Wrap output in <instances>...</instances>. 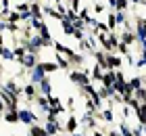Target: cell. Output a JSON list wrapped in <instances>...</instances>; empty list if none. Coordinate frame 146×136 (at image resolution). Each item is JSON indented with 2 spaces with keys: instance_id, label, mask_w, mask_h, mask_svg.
<instances>
[{
  "instance_id": "6da1fadb",
  "label": "cell",
  "mask_w": 146,
  "mask_h": 136,
  "mask_svg": "<svg viewBox=\"0 0 146 136\" xmlns=\"http://www.w3.org/2000/svg\"><path fill=\"white\" fill-rule=\"evenodd\" d=\"M19 124H23V126L40 124V115H38L29 105H27V107H19Z\"/></svg>"
},
{
  "instance_id": "7a4b0ae2",
  "label": "cell",
  "mask_w": 146,
  "mask_h": 136,
  "mask_svg": "<svg viewBox=\"0 0 146 136\" xmlns=\"http://www.w3.org/2000/svg\"><path fill=\"white\" fill-rule=\"evenodd\" d=\"M69 80H71V84L73 86H77V88H84V86H88L90 84V76L88 73H84L79 67H73V69H69Z\"/></svg>"
},
{
  "instance_id": "3957f363",
  "label": "cell",
  "mask_w": 146,
  "mask_h": 136,
  "mask_svg": "<svg viewBox=\"0 0 146 136\" xmlns=\"http://www.w3.org/2000/svg\"><path fill=\"white\" fill-rule=\"evenodd\" d=\"M0 98L4 100L6 109H19V100H21V96H17L15 92H9L6 88H2V84H0Z\"/></svg>"
},
{
  "instance_id": "277c9868",
  "label": "cell",
  "mask_w": 146,
  "mask_h": 136,
  "mask_svg": "<svg viewBox=\"0 0 146 136\" xmlns=\"http://www.w3.org/2000/svg\"><path fill=\"white\" fill-rule=\"evenodd\" d=\"M79 128H82V126H79V117L75 113H69L67 115V121L63 124V132L65 134H73V132H77Z\"/></svg>"
},
{
  "instance_id": "5b68a950",
  "label": "cell",
  "mask_w": 146,
  "mask_h": 136,
  "mask_svg": "<svg viewBox=\"0 0 146 136\" xmlns=\"http://www.w3.org/2000/svg\"><path fill=\"white\" fill-rule=\"evenodd\" d=\"M38 61H40V54H36V52H25V57L19 61V65H21L25 71H29V69H34V67L38 65Z\"/></svg>"
},
{
  "instance_id": "8992f818",
  "label": "cell",
  "mask_w": 146,
  "mask_h": 136,
  "mask_svg": "<svg viewBox=\"0 0 146 136\" xmlns=\"http://www.w3.org/2000/svg\"><path fill=\"white\" fill-rule=\"evenodd\" d=\"M21 92H23V96L27 98V103L34 105V98L38 94V84H34V82H25V84L21 86Z\"/></svg>"
},
{
  "instance_id": "52a82bcc",
  "label": "cell",
  "mask_w": 146,
  "mask_h": 136,
  "mask_svg": "<svg viewBox=\"0 0 146 136\" xmlns=\"http://www.w3.org/2000/svg\"><path fill=\"white\" fill-rule=\"evenodd\" d=\"M96 119L102 121V124H111L113 126V121H115V111H113V107H102L100 111L96 113Z\"/></svg>"
},
{
  "instance_id": "ba28073f",
  "label": "cell",
  "mask_w": 146,
  "mask_h": 136,
  "mask_svg": "<svg viewBox=\"0 0 146 136\" xmlns=\"http://www.w3.org/2000/svg\"><path fill=\"white\" fill-rule=\"evenodd\" d=\"M123 67V57L117 52H107V69H121Z\"/></svg>"
},
{
  "instance_id": "9c48e42d",
  "label": "cell",
  "mask_w": 146,
  "mask_h": 136,
  "mask_svg": "<svg viewBox=\"0 0 146 136\" xmlns=\"http://www.w3.org/2000/svg\"><path fill=\"white\" fill-rule=\"evenodd\" d=\"M44 130H46V134H48V136H56V134H65L63 132V124H61V121H46L44 119Z\"/></svg>"
},
{
  "instance_id": "30bf717a",
  "label": "cell",
  "mask_w": 146,
  "mask_h": 136,
  "mask_svg": "<svg viewBox=\"0 0 146 136\" xmlns=\"http://www.w3.org/2000/svg\"><path fill=\"white\" fill-rule=\"evenodd\" d=\"M38 92L44 94V96H50V94H52V82H50L48 76H44L42 80L38 82Z\"/></svg>"
},
{
  "instance_id": "8fae6325",
  "label": "cell",
  "mask_w": 146,
  "mask_h": 136,
  "mask_svg": "<svg viewBox=\"0 0 146 136\" xmlns=\"http://www.w3.org/2000/svg\"><path fill=\"white\" fill-rule=\"evenodd\" d=\"M2 121H6V124H19V109H4L2 113Z\"/></svg>"
},
{
  "instance_id": "7c38bea8",
  "label": "cell",
  "mask_w": 146,
  "mask_h": 136,
  "mask_svg": "<svg viewBox=\"0 0 146 136\" xmlns=\"http://www.w3.org/2000/svg\"><path fill=\"white\" fill-rule=\"evenodd\" d=\"M2 88H6L9 92H15L17 96H23V92H21V86H19V82H17L15 78H9V80H4Z\"/></svg>"
},
{
  "instance_id": "4fadbf2b",
  "label": "cell",
  "mask_w": 146,
  "mask_h": 136,
  "mask_svg": "<svg viewBox=\"0 0 146 136\" xmlns=\"http://www.w3.org/2000/svg\"><path fill=\"white\" fill-rule=\"evenodd\" d=\"M44 76H46V73H44V69H42L40 65H36L34 69H29V71H27V82H34V84H38V82L42 80Z\"/></svg>"
},
{
  "instance_id": "5bb4252c",
  "label": "cell",
  "mask_w": 146,
  "mask_h": 136,
  "mask_svg": "<svg viewBox=\"0 0 146 136\" xmlns=\"http://www.w3.org/2000/svg\"><path fill=\"white\" fill-rule=\"evenodd\" d=\"M38 65L44 69V73H46V76H50V73H56V71H58L56 61H38Z\"/></svg>"
},
{
  "instance_id": "9a60e30c",
  "label": "cell",
  "mask_w": 146,
  "mask_h": 136,
  "mask_svg": "<svg viewBox=\"0 0 146 136\" xmlns=\"http://www.w3.org/2000/svg\"><path fill=\"white\" fill-rule=\"evenodd\" d=\"M100 84L107 86V88H113V84H115V69H104L102 78H100Z\"/></svg>"
},
{
  "instance_id": "2e32d148",
  "label": "cell",
  "mask_w": 146,
  "mask_h": 136,
  "mask_svg": "<svg viewBox=\"0 0 146 136\" xmlns=\"http://www.w3.org/2000/svg\"><path fill=\"white\" fill-rule=\"evenodd\" d=\"M54 61H56L58 69H63V71H69V69H71V61H69L67 57H63V54L54 52Z\"/></svg>"
},
{
  "instance_id": "e0dca14e",
  "label": "cell",
  "mask_w": 146,
  "mask_h": 136,
  "mask_svg": "<svg viewBox=\"0 0 146 136\" xmlns=\"http://www.w3.org/2000/svg\"><path fill=\"white\" fill-rule=\"evenodd\" d=\"M27 136H48V134H46L42 124H31L27 126Z\"/></svg>"
},
{
  "instance_id": "ac0fdd59",
  "label": "cell",
  "mask_w": 146,
  "mask_h": 136,
  "mask_svg": "<svg viewBox=\"0 0 146 136\" xmlns=\"http://www.w3.org/2000/svg\"><path fill=\"white\" fill-rule=\"evenodd\" d=\"M134 115H136V119H138V124H140V126L146 124V107H144L142 103L134 109Z\"/></svg>"
},
{
  "instance_id": "d6986e66",
  "label": "cell",
  "mask_w": 146,
  "mask_h": 136,
  "mask_svg": "<svg viewBox=\"0 0 146 136\" xmlns=\"http://www.w3.org/2000/svg\"><path fill=\"white\" fill-rule=\"evenodd\" d=\"M102 73H104V67H100V65H96V63H94V67H92V71H90L92 82H100Z\"/></svg>"
},
{
  "instance_id": "ffe728a7",
  "label": "cell",
  "mask_w": 146,
  "mask_h": 136,
  "mask_svg": "<svg viewBox=\"0 0 146 136\" xmlns=\"http://www.w3.org/2000/svg\"><path fill=\"white\" fill-rule=\"evenodd\" d=\"M61 29L65 31V36H73V31H75V27H73V23L69 21V19H61Z\"/></svg>"
},
{
  "instance_id": "44dd1931",
  "label": "cell",
  "mask_w": 146,
  "mask_h": 136,
  "mask_svg": "<svg viewBox=\"0 0 146 136\" xmlns=\"http://www.w3.org/2000/svg\"><path fill=\"white\" fill-rule=\"evenodd\" d=\"M0 59H2V61H15V52H13V48L2 46V54H0Z\"/></svg>"
},
{
  "instance_id": "7402d4cb",
  "label": "cell",
  "mask_w": 146,
  "mask_h": 136,
  "mask_svg": "<svg viewBox=\"0 0 146 136\" xmlns=\"http://www.w3.org/2000/svg\"><path fill=\"white\" fill-rule=\"evenodd\" d=\"M119 134L121 136H131V126L127 124V121L121 119V124H119Z\"/></svg>"
},
{
  "instance_id": "603a6c76",
  "label": "cell",
  "mask_w": 146,
  "mask_h": 136,
  "mask_svg": "<svg viewBox=\"0 0 146 136\" xmlns=\"http://www.w3.org/2000/svg\"><path fill=\"white\" fill-rule=\"evenodd\" d=\"M75 100H77L75 96H69V98H67V103H63L65 109H67L69 113H75Z\"/></svg>"
},
{
  "instance_id": "cb8c5ba5",
  "label": "cell",
  "mask_w": 146,
  "mask_h": 136,
  "mask_svg": "<svg viewBox=\"0 0 146 136\" xmlns=\"http://www.w3.org/2000/svg\"><path fill=\"white\" fill-rule=\"evenodd\" d=\"M65 19H69V21L73 23L77 19V11H73V9H67V13H65Z\"/></svg>"
},
{
  "instance_id": "d4e9b609",
  "label": "cell",
  "mask_w": 146,
  "mask_h": 136,
  "mask_svg": "<svg viewBox=\"0 0 146 136\" xmlns=\"http://www.w3.org/2000/svg\"><path fill=\"white\" fill-rule=\"evenodd\" d=\"M4 109H6V107H4V100L0 98V113H4Z\"/></svg>"
},
{
  "instance_id": "484cf974",
  "label": "cell",
  "mask_w": 146,
  "mask_h": 136,
  "mask_svg": "<svg viewBox=\"0 0 146 136\" xmlns=\"http://www.w3.org/2000/svg\"><path fill=\"white\" fill-rule=\"evenodd\" d=\"M142 6H144V9H146V0H142Z\"/></svg>"
},
{
  "instance_id": "4316f807",
  "label": "cell",
  "mask_w": 146,
  "mask_h": 136,
  "mask_svg": "<svg viewBox=\"0 0 146 136\" xmlns=\"http://www.w3.org/2000/svg\"><path fill=\"white\" fill-rule=\"evenodd\" d=\"M0 126H2V113H0Z\"/></svg>"
},
{
  "instance_id": "83f0119b",
  "label": "cell",
  "mask_w": 146,
  "mask_h": 136,
  "mask_svg": "<svg viewBox=\"0 0 146 136\" xmlns=\"http://www.w3.org/2000/svg\"><path fill=\"white\" fill-rule=\"evenodd\" d=\"M0 84H2V82H0Z\"/></svg>"
}]
</instances>
